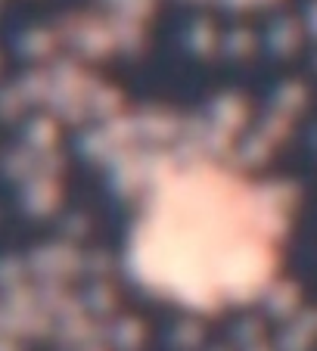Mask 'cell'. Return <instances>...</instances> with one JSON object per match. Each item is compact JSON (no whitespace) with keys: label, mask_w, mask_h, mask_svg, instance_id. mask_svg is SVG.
<instances>
[{"label":"cell","mask_w":317,"mask_h":351,"mask_svg":"<svg viewBox=\"0 0 317 351\" xmlns=\"http://www.w3.org/2000/svg\"><path fill=\"white\" fill-rule=\"evenodd\" d=\"M292 245V199L218 156H184L150 174L125 233V271L178 311L218 317L261 302Z\"/></svg>","instance_id":"obj_1"}]
</instances>
